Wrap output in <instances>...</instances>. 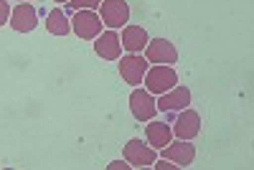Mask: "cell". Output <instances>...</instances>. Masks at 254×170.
Instances as JSON below:
<instances>
[{
  "label": "cell",
  "instance_id": "19",
  "mask_svg": "<svg viewBox=\"0 0 254 170\" xmlns=\"http://www.w3.org/2000/svg\"><path fill=\"white\" fill-rule=\"evenodd\" d=\"M107 168L110 170H130V163H127V160H112Z\"/></svg>",
  "mask_w": 254,
  "mask_h": 170
},
{
  "label": "cell",
  "instance_id": "20",
  "mask_svg": "<svg viewBox=\"0 0 254 170\" xmlns=\"http://www.w3.org/2000/svg\"><path fill=\"white\" fill-rule=\"evenodd\" d=\"M54 3H71V0H54Z\"/></svg>",
  "mask_w": 254,
  "mask_h": 170
},
{
  "label": "cell",
  "instance_id": "6",
  "mask_svg": "<svg viewBox=\"0 0 254 170\" xmlns=\"http://www.w3.org/2000/svg\"><path fill=\"white\" fill-rule=\"evenodd\" d=\"M122 158L130 163V168H147V165H153L158 160V153H155V147L150 145H145L142 140H130L125 145V150H122Z\"/></svg>",
  "mask_w": 254,
  "mask_h": 170
},
{
  "label": "cell",
  "instance_id": "5",
  "mask_svg": "<svg viewBox=\"0 0 254 170\" xmlns=\"http://www.w3.org/2000/svg\"><path fill=\"white\" fill-rule=\"evenodd\" d=\"M117 61H120V76H122L127 84H132V87L142 84L145 71L150 69L147 58L140 56V54H127V56H122V58H117Z\"/></svg>",
  "mask_w": 254,
  "mask_h": 170
},
{
  "label": "cell",
  "instance_id": "8",
  "mask_svg": "<svg viewBox=\"0 0 254 170\" xmlns=\"http://www.w3.org/2000/svg\"><path fill=\"white\" fill-rule=\"evenodd\" d=\"M130 110H132V117L137 122H150L158 114V104L147 89H135L130 94Z\"/></svg>",
  "mask_w": 254,
  "mask_h": 170
},
{
  "label": "cell",
  "instance_id": "4",
  "mask_svg": "<svg viewBox=\"0 0 254 170\" xmlns=\"http://www.w3.org/2000/svg\"><path fill=\"white\" fill-rule=\"evenodd\" d=\"M145 58L147 63H160V66H171L178 61V49L168 38H153L145 46Z\"/></svg>",
  "mask_w": 254,
  "mask_h": 170
},
{
  "label": "cell",
  "instance_id": "21",
  "mask_svg": "<svg viewBox=\"0 0 254 170\" xmlns=\"http://www.w3.org/2000/svg\"><path fill=\"white\" fill-rule=\"evenodd\" d=\"M18 3H26V0H18Z\"/></svg>",
  "mask_w": 254,
  "mask_h": 170
},
{
  "label": "cell",
  "instance_id": "17",
  "mask_svg": "<svg viewBox=\"0 0 254 170\" xmlns=\"http://www.w3.org/2000/svg\"><path fill=\"white\" fill-rule=\"evenodd\" d=\"M8 20H10V5L5 3V0H0V28H3Z\"/></svg>",
  "mask_w": 254,
  "mask_h": 170
},
{
  "label": "cell",
  "instance_id": "10",
  "mask_svg": "<svg viewBox=\"0 0 254 170\" xmlns=\"http://www.w3.org/2000/svg\"><path fill=\"white\" fill-rule=\"evenodd\" d=\"M8 23L13 26V31L18 33H31L36 26H38V13L31 3H18L13 10H10V20Z\"/></svg>",
  "mask_w": 254,
  "mask_h": 170
},
{
  "label": "cell",
  "instance_id": "7",
  "mask_svg": "<svg viewBox=\"0 0 254 170\" xmlns=\"http://www.w3.org/2000/svg\"><path fill=\"white\" fill-rule=\"evenodd\" d=\"M160 150H163L160 158L176 163L178 168H188L190 163L196 160V147L190 145V140H176V142L171 140L165 147H160Z\"/></svg>",
  "mask_w": 254,
  "mask_h": 170
},
{
  "label": "cell",
  "instance_id": "12",
  "mask_svg": "<svg viewBox=\"0 0 254 170\" xmlns=\"http://www.w3.org/2000/svg\"><path fill=\"white\" fill-rule=\"evenodd\" d=\"M158 104V112H176V110H186L190 104V89L188 87H176L171 92L160 94V99L155 102Z\"/></svg>",
  "mask_w": 254,
  "mask_h": 170
},
{
  "label": "cell",
  "instance_id": "14",
  "mask_svg": "<svg viewBox=\"0 0 254 170\" xmlns=\"http://www.w3.org/2000/svg\"><path fill=\"white\" fill-rule=\"evenodd\" d=\"M145 137H147V145L155 147V150H160V147H165L168 142L173 140V130H171L165 122L150 119V124L145 127Z\"/></svg>",
  "mask_w": 254,
  "mask_h": 170
},
{
  "label": "cell",
  "instance_id": "1",
  "mask_svg": "<svg viewBox=\"0 0 254 170\" xmlns=\"http://www.w3.org/2000/svg\"><path fill=\"white\" fill-rule=\"evenodd\" d=\"M145 89L150 94H165L171 92L176 84H178V74L173 71V66H160V63H155V66H150L145 71Z\"/></svg>",
  "mask_w": 254,
  "mask_h": 170
},
{
  "label": "cell",
  "instance_id": "9",
  "mask_svg": "<svg viewBox=\"0 0 254 170\" xmlns=\"http://www.w3.org/2000/svg\"><path fill=\"white\" fill-rule=\"evenodd\" d=\"M173 135L178 137V140H193V137H198V132H201V117H198V112L196 110H181V114L176 117V122H173Z\"/></svg>",
  "mask_w": 254,
  "mask_h": 170
},
{
  "label": "cell",
  "instance_id": "3",
  "mask_svg": "<svg viewBox=\"0 0 254 170\" xmlns=\"http://www.w3.org/2000/svg\"><path fill=\"white\" fill-rule=\"evenodd\" d=\"M99 18H102V23L107 28L117 31V28H122L127 20H130V5H127L125 0H102Z\"/></svg>",
  "mask_w": 254,
  "mask_h": 170
},
{
  "label": "cell",
  "instance_id": "2",
  "mask_svg": "<svg viewBox=\"0 0 254 170\" xmlns=\"http://www.w3.org/2000/svg\"><path fill=\"white\" fill-rule=\"evenodd\" d=\"M69 23H71V31L81 41H94L102 33V26H104L97 10H76V15L69 20Z\"/></svg>",
  "mask_w": 254,
  "mask_h": 170
},
{
  "label": "cell",
  "instance_id": "18",
  "mask_svg": "<svg viewBox=\"0 0 254 170\" xmlns=\"http://www.w3.org/2000/svg\"><path fill=\"white\" fill-rule=\"evenodd\" d=\"M153 168H158V170H176L178 165L176 163H171V160H165V158H160V160H155V165Z\"/></svg>",
  "mask_w": 254,
  "mask_h": 170
},
{
  "label": "cell",
  "instance_id": "11",
  "mask_svg": "<svg viewBox=\"0 0 254 170\" xmlns=\"http://www.w3.org/2000/svg\"><path fill=\"white\" fill-rule=\"evenodd\" d=\"M94 51H97V56L104 58V61H117L120 54H122V44H120L117 31L110 28V31L99 33V36L94 38Z\"/></svg>",
  "mask_w": 254,
  "mask_h": 170
},
{
  "label": "cell",
  "instance_id": "13",
  "mask_svg": "<svg viewBox=\"0 0 254 170\" xmlns=\"http://www.w3.org/2000/svg\"><path fill=\"white\" fill-rule=\"evenodd\" d=\"M147 41H150V38H147V31L142 26H125L120 44H122V49H127L130 54H140V51H145Z\"/></svg>",
  "mask_w": 254,
  "mask_h": 170
},
{
  "label": "cell",
  "instance_id": "16",
  "mask_svg": "<svg viewBox=\"0 0 254 170\" xmlns=\"http://www.w3.org/2000/svg\"><path fill=\"white\" fill-rule=\"evenodd\" d=\"M69 8L74 10H97L102 5V0H71V3H66Z\"/></svg>",
  "mask_w": 254,
  "mask_h": 170
},
{
  "label": "cell",
  "instance_id": "15",
  "mask_svg": "<svg viewBox=\"0 0 254 170\" xmlns=\"http://www.w3.org/2000/svg\"><path fill=\"white\" fill-rule=\"evenodd\" d=\"M46 31L51 36H66L71 31V23H69V18L61 13V8H54L49 15H46Z\"/></svg>",
  "mask_w": 254,
  "mask_h": 170
}]
</instances>
